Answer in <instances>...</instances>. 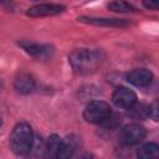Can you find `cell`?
I'll list each match as a JSON object with an SVG mask.
<instances>
[{
    "mask_svg": "<svg viewBox=\"0 0 159 159\" xmlns=\"http://www.w3.org/2000/svg\"><path fill=\"white\" fill-rule=\"evenodd\" d=\"M104 53L101 50L80 48L71 52L68 61L72 70L80 75H88L97 71L104 62Z\"/></svg>",
    "mask_w": 159,
    "mask_h": 159,
    "instance_id": "obj_1",
    "label": "cell"
},
{
    "mask_svg": "<svg viewBox=\"0 0 159 159\" xmlns=\"http://www.w3.org/2000/svg\"><path fill=\"white\" fill-rule=\"evenodd\" d=\"M10 147L17 155H26L34 147V132L30 124L17 123L10 135Z\"/></svg>",
    "mask_w": 159,
    "mask_h": 159,
    "instance_id": "obj_2",
    "label": "cell"
},
{
    "mask_svg": "<svg viewBox=\"0 0 159 159\" xmlns=\"http://www.w3.org/2000/svg\"><path fill=\"white\" fill-rule=\"evenodd\" d=\"M112 116V108L107 102L103 101H93L88 103L83 112V118L88 123L101 124L106 123Z\"/></svg>",
    "mask_w": 159,
    "mask_h": 159,
    "instance_id": "obj_3",
    "label": "cell"
},
{
    "mask_svg": "<svg viewBox=\"0 0 159 159\" xmlns=\"http://www.w3.org/2000/svg\"><path fill=\"white\" fill-rule=\"evenodd\" d=\"M147 135V130L138 123H130L120 130V140L125 145H135L140 143Z\"/></svg>",
    "mask_w": 159,
    "mask_h": 159,
    "instance_id": "obj_4",
    "label": "cell"
},
{
    "mask_svg": "<svg viewBox=\"0 0 159 159\" xmlns=\"http://www.w3.org/2000/svg\"><path fill=\"white\" fill-rule=\"evenodd\" d=\"M112 102L122 109H132L137 104V94L127 87H117L112 94Z\"/></svg>",
    "mask_w": 159,
    "mask_h": 159,
    "instance_id": "obj_5",
    "label": "cell"
},
{
    "mask_svg": "<svg viewBox=\"0 0 159 159\" xmlns=\"http://www.w3.org/2000/svg\"><path fill=\"white\" fill-rule=\"evenodd\" d=\"M29 55L37 60H47L53 55V48L50 45H42V43H32V42H20L19 43Z\"/></svg>",
    "mask_w": 159,
    "mask_h": 159,
    "instance_id": "obj_6",
    "label": "cell"
},
{
    "mask_svg": "<svg viewBox=\"0 0 159 159\" xmlns=\"http://www.w3.org/2000/svg\"><path fill=\"white\" fill-rule=\"evenodd\" d=\"M65 10V6L58 4H40L32 6L27 10V15L31 17H42V16H53L58 15Z\"/></svg>",
    "mask_w": 159,
    "mask_h": 159,
    "instance_id": "obj_7",
    "label": "cell"
},
{
    "mask_svg": "<svg viewBox=\"0 0 159 159\" xmlns=\"http://www.w3.org/2000/svg\"><path fill=\"white\" fill-rule=\"evenodd\" d=\"M127 81L137 87H147L153 81V73L147 68H134L127 75Z\"/></svg>",
    "mask_w": 159,
    "mask_h": 159,
    "instance_id": "obj_8",
    "label": "cell"
},
{
    "mask_svg": "<svg viewBox=\"0 0 159 159\" xmlns=\"http://www.w3.org/2000/svg\"><path fill=\"white\" fill-rule=\"evenodd\" d=\"M15 89L21 94H27L34 91L35 88V78L31 73L26 71H20L14 81Z\"/></svg>",
    "mask_w": 159,
    "mask_h": 159,
    "instance_id": "obj_9",
    "label": "cell"
},
{
    "mask_svg": "<svg viewBox=\"0 0 159 159\" xmlns=\"http://www.w3.org/2000/svg\"><path fill=\"white\" fill-rule=\"evenodd\" d=\"M78 145H80V140H78L77 137H75V135L67 137L65 140H62V145H61L56 158L66 159V158L72 157L75 154V152L77 150Z\"/></svg>",
    "mask_w": 159,
    "mask_h": 159,
    "instance_id": "obj_10",
    "label": "cell"
},
{
    "mask_svg": "<svg viewBox=\"0 0 159 159\" xmlns=\"http://www.w3.org/2000/svg\"><path fill=\"white\" fill-rule=\"evenodd\" d=\"M82 22L97 25V26H116V27H122L127 26L128 21L122 20V19H97V17H80L78 19Z\"/></svg>",
    "mask_w": 159,
    "mask_h": 159,
    "instance_id": "obj_11",
    "label": "cell"
},
{
    "mask_svg": "<svg viewBox=\"0 0 159 159\" xmlns=\"http://www.w3.org/2000/svg\"><path fill=\"white\" fill-rule=\"evenodd\" d=\"M62 138H60L57 134H52L47 138L45 143V152L48 157H57V153L62 145Z\"/></svg>",
    "mask_w": 159,
    "mask_h": 159,
    "instance_id": "obj_12",
    "label": "cell"
},
{
    "mask_svg": "<svg viewBox=\"0 0 159 159\" xmlns=\"http://www.w3.org/2000/svg\"><path fill=\"white\" fill-rule=\"evenodd\" d=\"M137 155L142 159H153L159 157V145L155 143H147L139 148Z\"/></svg>",
    "mask_w": 159,
    "mask_h": 159,
    "instance_id": "obj_13",
    "label": "cell"
},
{
    "mask_svg": "<svg viewBox=\"0 0 159 159\" xmlns=\"http://www.w3.org/2000/svg\"><path fill=\"white\" fill-rule=\"evenodd\" d=\"M108 9L116 12H128V11H135V7L123 0H114L108 4Z\"/></svg>",
    "mask_w": 159,
    "mask_h": 159,
    "instance_id": "obj_14",
    "label": "cell"
},
{
    "mask_svg": "<svg viewBox=\"0 0 159 159\" xmlns=\"http://www.w3.org/2000/svg\"><path fill=\"white\" fill-rule=\"evenodd\" d=\"M143 4L147 9L150 10H158L159 7V0H143Z\"/></svg>",
    "mask_w": 159,
    "mask_h": 159,
    "instance_id": "obj_15",
    "label": "cell"
},
{
    "mask_svg": "<svg viewBox=\"0 0 159 159\" xmlns=\"http://www.w3.org/2000/svg\"><path fill=\"white\" fill-rule=\"evenodd\" d=\"M1 124H2V122H1V118H0V127H1Z\"/></svg>",
    "mask_w": 159,
    "mask_h": 159,
    "instance_id": "obj_16",
    "label": "cell"
}]
</instances>
